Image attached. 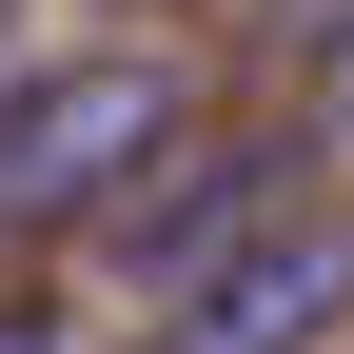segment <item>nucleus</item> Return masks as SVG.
<instances>
[{
	"label": "nucleus",
	"mask_w": 354,
	"mask_h": 354,
	"mask_svg": "<svg viewBox=\"0 0 354 354\" xmlns=\"http://www.w3.org/2000/svg\"><path fill=\"white\" fill-rule=\"evenodd\" d=\"M177 59H59V79H0V236H79L158 138H177Z\"/></svg>",
	"instance_id": "1"
},
{
	"label": "nucleus",
	"mask_w": 354,
	"mask_h": 354,
	"mask_svg": "<svg viewBox=\"0 0 354 354\" xmlns=\"http://www.w3.org/2000/svg\"><path fill=\"white\" fill-rule=\"evenodd\" d=\"M276 177H295L276 138H197V118H177V138H158L138 177H118L99 216H79V256H99V276H118V295H138V315H158V295L197 276V256H236L256 216H276Z\"/></svg>",
	"instance_id": "2"
},
{
	"label": "nucleus",
	"mask_w": 354,
	"mask_h": 354,
	"mask_svg": "<svg viewBox=\"0 0 354 354\" xmlns=\"http://www.w3.org/2000/svg\"><path fill=\"white\" fill-rule=\"evenodd\" d=\"M335 315H354V216H256L138 315V354H315Z\"/></svg>",
	"instance_id": "3"
},
{
	"label": "nucleus",
	"mask_w": 354,
	"mask_h": 354,
	"mask_svg": "<svg viewBox=\"0 0 354 354\" xmlns=\"http://www.w3.org/2000/svg\"><path fill=\"white\" fill-rule=\"evenodd\" d=\"M315 138H354V20H335V59H315Z\"/></svg>",
	"instance_id": "4"
},
{
	"label": "nucleus",
	"mask_w": 354,
	"mask_h": 354,
	"mask_svg": "<svg viewBox=\"0 0 354 354\" xmlns=\"http://www.w3.org/2000/svg\"><path fill=\"white\" fill-rule=\"evenodd\" d=\"M0 354H59V315H20V295H0Z\"/></svg>",
	"instance_id": "5"
},
{
	"label": "nucleus",
	"mask_w": 354,
	"mask_h": 354,
	"mask_svg": "<svg viewBox=\"0 0 354 354\" xmlns=\"http://www.w3.org/2000/svg\"><path fill=\"white\" fill-rule=\"evenodd\" d=\"M0 39H20V0H0Z\"/></svg>",
	"instance_id": "6"
}]
</instances>
